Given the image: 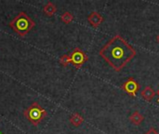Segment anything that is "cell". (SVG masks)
<instances>
[{
	"mask_svg": "<svg viewBox=\"0 0 159 134\" xmlns=\"http://www.w3.org/2000/svg\"><path fill=\"white\" fill-rule=\"evenodd\" d=\"M99 54L115 71L119 72L136 56L137 52L122 35H116L100 49Z\"/></svg>",
	"mask_w": 159,
	"mask_h": 134,
	"instance_id": "obj_1",
	"label": "cell"
},
{
	"mask_svg": "<svg viewBox=\"0 0 159 134\" xmlns=\"http://www.w3.org/2000/svg\"><path fill=\"white\" fill-rule=\"evenodd\" d=\"M9 27L20 36H25L35 25L34 21L25 13L20 12L9 23Z\"/></svg>",
	"mask_w": 159,
	"mask_h": 134,
	"instance_id": "obj_2",
	"label": "cell"
},
{
	"mask_svg": "<svg viewBox=\"0 0 159 134\" xmlns=\"http://www.w3.org/2000/svg\"><path fill=\"white\" fill-rule=\"evenodd\" d=\"M23 115L29 122L37 126L47 117V111L38 103H33L23 112Z\"/></svg>",
	"mask_w": 159,
	"mask_h": 134,
	"instance_id": "obj_3",
	"label": "cell"
},
{
	"mask_svg": "<svg viewBox=\"0 0 159 134\" xmlns=\"http://www.w3.org/2000/svg\"><path fill=\"white\" fill-rule=\"evenodd\" d=\"M69 55H70V59H71V63L76 69L81 68L82 65L89 60L88 55L79 48H75Z\"/></svg>",
	"mask_w": 159,
	"mask_h": 134,
	"instance_id": "obj_4",
	"label": "cell"
},
{
	"mask_svg": "<svg viewBox=\"0 0 159 134\" xmlns=\"http://www.w3.org/2000/svg\"><path fill=\"white\" fill-rule=\"evenodd\" d=\"M121 89L125 92H127L129 95H130L131 97L134 98V97H136L137 92L140 90V85L133 77H129L127 81H125L121 85Z\"/></svg>",
	"mask_w": 159,
	"mask_h": 134,
	"instance_id": "obj_5",
	"label": "cell"
},
{
	"mask_svg": "<svg viewBox=\"0 0 159 134\" xmlns=\"http://www.w3.org/2000/svg\"><path fill=\"white\" fill-rule=\"evenodd\" d=\"M88 21L90 23V25H92L94 28L99 27L102 22L103 21V17L101 13H99L98 11H92L89 16H88Z\"/></svg>",
	"mask_w": 159,
	"mask_h": 134,
	"instance_id": "obj_6",
	"label": "cell"
},
{
	"mask_svg": "<svg viewBox=\"0 0 159 134\" xmlns=\"http://www.w3.org/2000/svg\"><path fill=\"white\" fill-rule=\"evenodd\" d=\"M156 94H157L156 91H155V90H153V88L150 87V86L145 87V88L141 91V96H142V98H143V100L147 101V102L152 101V100L155 98Z\"/></svg>",
	"mask_w": 159,
	"mask_h": 134,
	"instance_id": "obj_7",
	"label": "cell"
},
{
	"mask_svg": "<svg viewBox=\"0 0 159 134\" xmlns=\"http://www.w3.org/2000/svg\"><path fill=\"white\" fill-rule=\"evenodd\" d=\"M129 121L135 125V126H140L142 124V122L144 120V117L139 112V111H135L133 112L130 116H129Z\"/></svg>",
	"mask_w": 159,
	"mask_h": 134,
	"instance_id": "obj_8",
	"label": "cell"
},
{
	"mask_svg": "<svg viewBox=\"0 0 159 134\" xmlns=\"http://www.w3.org/2000/svg\"><path fill=\"white\" fill-rule=\"evenodd\" d=\"M57 11V7L50 1H48L43 7V13L48 17H52Z\"/></svg>",
	"mask_w": 159,
	"mask_h": 134,
	"instance_id": "obj_9",
	"label": "cell"
},
{
	"mask_svg": "<svg viewBox=\"0 0 159 134\" xmlns=\"http://www.w3.org/2000/svg\"><path fill=\"white\" fill-rule=\"evenodd\" d=\"M83 122H84V118L78 113H74L70 118V123L75 127H79Z\"/></svg>",
	"mask_w": 159,
	"mask_h": 134,
	"instance_id": "obj_10",
	"label": "cell"
},
{
	"mask_svg": "<svg viewBox=\"0 0 159 134\" xmlns=\"http://www.w3.org/2000/svg\"><path fill=\"white\" fill-rule=\"evenodd\" d=\"M61 21H62L63 23L69 24V23H71V22L74 21V15H73L71 12H69V11H65V12H63V13L61 14Z\"/></svg>",
	"mask_w": 159,
	"mask_h": 134,
	"instance_id": "obj_11",
	"label": "cell"
},
{
	"mask_svg": "<svg viewBox=\"0 0 159 134\" xmlns=\"http://www.w3.org/2000/svg\"><path fill=\"white\" fill-rule=\"evenodd\" d=\"M60 63H61L62 66L67 67V66L71 63L70 55H69V54H64V55L61 56V58H60Z\"/></svg>",
	"mask_w": 159,
	"mask_h": 134,
	"instance_id": "obj_12",
	"label": "cell"
},
{
	"mask_svg": "<svg viewBox=\"0 0 159 134\" xmlns=\"http://www.w3.org/2000/svg\"><path fill=\"white\" fill-rule=\"evenodd\" d=\"M144 134H159V133H158V132H157L155 128H153V127H152V128H150V129H149V130H148V131H147V132H146Z\"/></svg>",
	"mask_w": 159,
	"mask_h": 134,
	"instance_id": "obj_13",
	"label": "cell"
},
{
	"mask_svg": "<svg viewBox=\"0 0 159 134\" xmlns=\"http://www.w3.org/2000/svg\"><path fill=\"white\" fill-rule=\"evenodd\" d=\"M157 42L159 43V35H157Z\"/></svg>",
	"mask_w": 159,
	"mask_h": 134,
	"instance_id": "obj_14",
	"label": "cell"
},
{
	"mask_svg": "<svg viewBox=\"0 0 159 134\" xmlns=\"http://www.w3.org/2000/svg\"><path fill=\"white\" fill-rule=\"evenodd\" d=\"M157 95H158V98H157V103H159V90H157Z\"/></svg>",
	"mask_w": 159,
	"mask_h": 134,
	"instance_id": "obj_15",
	"label": "cell"
}]
</instances>
